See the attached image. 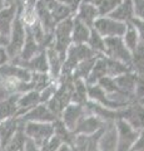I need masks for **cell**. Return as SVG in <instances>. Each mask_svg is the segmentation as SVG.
Returning a JSON list of instances; mask_svg holds the SVG:
<instances>
[{"instance_id":"1","label":"cell","mask_w":144,"mask_h":151,"mask_svg":"<svg viewBox=\"0 0 144 151\" xmlns=\"http://www.w3.org/2000/svg\"><path fill=\"white\" fill-rule=\"evenodd\" d=\"M99 55L88 44H70L67 50L65 59L62 65V73L60 74H73L74 68L80 63L82 60L92 58V57Z\"/></svg>"},{"instance_id":"2","label":"cell","mask_w":144,"mask_h":151,"mask_svg":"<svg viewBox=\"0 0 144 151\" xmlns=\"http://www.w3.org/2000/svg\"><path fill=\"white\" fill-rule=\"evenodd\" d=\"M72 30H73V17L67 18L64 20L57 23L53 32L54 39L52 45L59 53L63 62L65 59V54L69 45L72 44Z\"/></svg>"},{"instance_id":"3","label":"cell","mask_w":144,"mask_h":151,"mask_svg":"<svg viewBox=\"0 0 144 151\" xmlns=\"http://www.w3.org/2000/svg\"><path fill=\"white\" fill-rule=\"evenodd\" d=\"M25 37H26V25H25V23L23 22L20 13L18 10V14H16L15 19H14V23L11 27L10 35H9V43L5 47L6 53H8L10 60L19 55L23 45H24Z\"/></svg>"},{"instance_id":"4","label":"cell","mask_w":144,"mask_h":151,"mask_svg":"<svg viewBox=\"0 0 144 151\" xmlns=\"http://www.w3.org/2000/svg\"><path fill=\"white\" fill-rule=\"evenodd\" d=\"M23 130L26 139L31 140L39 147L54 135L53 122H23Z\"/></svg>"},{"instance_id":"5","label":"cell","mask_w":144,"mask_h":151,"mask_svg":"<svg viewBox=\"0 0 144 151\" xmlns=\"http://www.w3.org/2000/svg\"><path fill=\"white\" fill-rule=\"evenodd\" d=\"M114 124L117 130V151H131L139 135V130H135L123 119L115 120Z\"/></svg>"},{"instance_id":"6","label":"cell","mask_w":144,"mask_h":151,"mask_svg":"<svg viewBox=\"0 0 144 151\" xmlns=\"http://www.w3.org/2000/svg\"><path fill=\"white\" fill-rule=\"evenodd\" d=\"M104 44H105V53H104V55L109 57V58L120 60V62L131 65L132 53H131V50L125 47L122 37L104 38Z\"/></svg>"},{"instance_id":"7","label":"cell","mask_w":144,"mask_h":151,"mask_svg":"<svg viewBox=\"0 0 144 151\" xmlns=\"http://www.w3.org/2000/svg\"><path fill=\"white\" fill-rule=\"evenodd\" d=\"M93 28L103 38L123 37L127 29V23L118 22L110 17H98L93 24Z\"/></svg>"},{"instance_id":"8","label":"cell","mask_w":144,"mask_h":151,"mask_svg":"<svg viewBox=\"0 0 144 151\" xmlns=\"http://www.w3.org/2000/svg\"><path fill=\"white\" fill-rule=\"evenodd\" d=\"M88 98H89V101L95 102L105 108H109V110H119V108H123L125 106H128L131 102H133V101L120 102V101L113 100V98H110L108 94L105 93V91L98 83L88 86Z\"/></svg>"},{"instance_id":"9","label":"cell","mask_w":144,"mask_h":151,"mask_svg":"<svg viewBox=\"0 0 144 151\" xmlns=\"http://www.w3.org/2000/svg\"><path fill=\"white\" fill-rule=\"evenodd\" d=\"M105 126H106V121L100 119L99 116L94 115V113L88 112L79 120L75 129L73 131V134L74 135H80V134L82 135H92V134H94V132L99 131L100 129H104Z\"/></svg>"},{"instance_id":"10","label":"cell","mask_w":144,"mask_h":151,"mask_svg":"<svg viewBox=\"0 0 144 151\" xmlns=\"http://www.w3.org/2000/svg\"><path fill=\"white\" fill-rule=\"evenodd\" d=\"M88 112H89V110H88V107L85 105H79V103L70 102L63 110L60 120L63 121V124L65 125L68 130H70L73 132L79 120Z\"/></svg>"},{"instance_id":"11","label":"cell","mask_w":144,"mask_h":151,"mask_svg":"<svg viewBox=\"0 0 144 151\" xmlns=\"http://www.w3.org/2000/svg\"><path fill=\"white\" fill-rule=\"evenodd\" d=\"M123 120L131 124L135 130L144 129V103L133 101L127 107H124Z\"/></svg>"},{"instance_id":"12","label":"cell","mask_w":144,"mask_h":151,"mask_svg":"<svg viewBox=\"0 0 144 151\" xmlns=\"http://www.w3.org/2000/svg\"><path fill=\"white\" fill-rule=\"evenodd\" d=\"M11 63L20 65V67L30 70L31 73H48L49 72V64H48V57H46V50L41 49L38 54H35L33 58L29 60L21 62V60L13 59Z\"/></svg>"},{"instance_id":"13","label":"cell","mask_w":144,"mask_h":151,"mask_svg":"<svg viewBox=\"0 0 144 151\" xmlns=\"http://www.w3.org/2000/svg\"><path fill=\"white\" fill-rule=\"evenodd\" d=\"M104 130L105 127L92 135H75L73 144L74 151H99V140Z\"/></svg>"},{"instance_id":"14","label":"cell","mask_w":144,"mask_h":151,"mask_svg":"<svg viewBox=\"0 0 144 151\" xmlns=\"http://www.w3.org/2000/svg\"><path fill=\"white\" fill-rule=\"evenodd\" d=\"M58 117L54 115L48 108V106L45 103H39L38 106H35L34 108H31L30 111L25 112L24 115L19 116V120L21 122H54Z\"/></svg>"},{"instance_id":"15","label":"cell","mask_w":144,"mask_h":151,"mask_svg":"<svg viewBox=\"0 0 144 151\" xmlns=\"http://www.w3.org/2000/svg\"><path fill=\"white\" fill-rule=\"evenodd\" d=\"M23 122L19 117H10L4 121H0V149L4 151L9 141L15 135V132L21 127Z\"/></svg>"},{"instance_id":"16","label":"cell","mask_w":144,"mask_h":151,"mask_svg":"<svg viewBox=\"0 0 144 151\" xmlns=\"http://www.w3.org/2000/svg\"><path fill=\"white\" fill-rule=\"evenodd\" d=\"M16 14H18V3L16 1L10 4V5H5L0 10V34L9 38Z\"/></svg>"},{"instance_id":"17","label":"cell","mask_w":144,"mask_h":151,"mask_svg":"<svg viewBox=\"0 0 144 151\" xmlns=\"http://www.w3.org/2000/svg\"><path fill=\"white\" fill-rule=\"evenodd\" d=\"M113 78L117 83V86L120 88V91L127 94L132 101H134V89H135L138 73L134 72V70H129L127 73H123Z\"/></svg>"},{"instance_id":"18","label":"cell","mask_w":144,"mask_h":151,"mask_svg":"<svg viewBox=\"0 0 144 151\" xmlns=\"http://www.w3.org/2000/svg\"><path fill=\"white\" fill-rule=\"evenodd\" d=\"M40 102V92L39 91H28L25 93H20L18 97L16 105H18V117L24 115L25 112L30 111L31 108L38 106Z\"/></svg>"},{"instance_id":"19","label":"cell","mask_w":144,"mask_h":151,"mask_svg":"<svg viewBox=\"0 0 144 151\" xmlns=\"http://www.w3.org/2000/svg\"><path fill=\"white\" fill-rule=\"evenodd\" d=\"M99 151H117V130L114 121H106L105 130L99 140Z\"/></svg>"},{"instance_id":"20","label":"cell","mask_w":144,"mask_h":151,"mask_svg":"<svg viewBox=\"0 0 144 151\" xmlns=\"http://www.w3.org/2000/svg\"><path fill=\"white\" fill-rule=\"evenodd\" d=\"M40 50H41V48H40L39 43L35 40V38L33 37V34H31L30 29L26 25V37H25L24 45H23V48L20 50L19 55H18L16 58H14V59L21 60V62H25V60H29L30 58H33V57L35 54H38Z\"/></svg>"},{"instance_id":"21","label":"cell","mask_w":144,"mask_h":151,"mask_svg":"<svg viewBox=\"0 0 144 151\" xmlns=\"http://www.w3.org/2000/svg\"><path fill=\"white\" fill-rule=\"evenodd\" d=\"M74 17H75L77 19H79L80 22H83L85 25L92 28L93 24H94V22H95V19L99 17V14H98V10H96L94 4L82 3L80 5H79L78 10H77Z\"/></svg>"},{"instance_id":"22","label":"cell","mask_w":144,"mask_h":151,"mask_svg":"<svg viewBox=\"0 0 144 151\" xmlns=\"http://www.w3.org/2000/svg\"><path fill=\"white\" fill-rule=\"evenodd\" d=\"M18 97L19 93H11L6 98L0 101V121L10 117H18Z\"/></svg>"},{"instance_id":"23","label":"cell","mask_w":144,"mask_h":151,"mask_svg":"<svg viewBox=\"0 0 144 151\" xmlns=\"http://www.w3.org/2000/svg\"><path fill=\"white\" fill-rule=\"evenodd\" d=\"M46 50V57H48V64H49V76L53 81H58L62 73V65H63V59L57 50L54 49L53 45L48 47Z\"/></svg>"},{"instance_id":"24","label":"cell","mask_w":144,"mask_h":151,"mask_svg":"<svg viewBox=\"0 0 144 151\" xmlns=\"http://www.w3.org/2000/svg\"><path fill=\"white\" fill-rule=\"evenodd\" d=\"M108 17L115 19L118 22L128 23L134 18V10H133V1L132 0H122L120 4L111 12Z\"/></svg>"},{"instance_id":"25","label":"cell","mask_w":144,"mask_h":151,"mask_svg":"<svg viewBox=\"0 0 144 151\" xmlns=\"http://www.w3.org/2000/svg\"><path fill=\"white\" fill-rule=\"evenodd\" d=\"M90 35V28L85 25L75 17H73V30H72V43L73 44H87Z\"/></svg>"},{"instance_id":"26","label":"cell","mask_w":144,"mask_h":151,"mask_svg":"<svg viewBox=\"0 0 144 151\" xmlns=\"http://www.w3.org/2000/svg\"><path fill=\"white\" fill-rule=\"evenodd\" d=\"M104 76H106V62H105V55H99L96 58L94 65H93L92 72L88 76V78L85 79V82L88 86L90 84H96L100 78H103Z\"/></svg>"},{"instance_id":"27","label":"cell","mask_w":144,"mask_h":151,"mask_svg":"<svg viewBox=\"0 0 144 151\" xmlns=\"http://www.w3.org/2000/svg\"><path fill=\"white\" fill-rule=\"evenodd\" d=\"M74 81V89L72 94V102L79 103V105H85L89 101L88 98V84L82 78H73Z\"/></svg>"},{"instance_id":"28","label":"cell","mask_w":144,"mask_h":151,"mask_svg":"<svg viewBox=\"0 0 144 151\" xmlns=\"http://www.w3.org/2000/svg\"><path fill=\"white\" fill-rule=\"evenodd\" d=\"M98 84L104 89L105 93L108 94L110 98H111V96H118V97L124 98L125 101H132L131 98L127 96V94L120 91V88L117 86V83H115V81H114L113 77H109V76H104L103 78H100L99 81H98Z\"/></svg>"},{"instance_id":"29","label":"cell","mask_w":144,"mask_h":151,"mask_svg":"<svg viewBox=\"0 0 144 151\" xmlns=\"http://www.w3.org/2000/svg\"><path fill=\"white\" fill-rule=\"evenodd\" d=\"M105 62H106V76L109 77H117L123 73H127L129 70H133L129 64H125L120 60L109 58L105 55Z\"/></svg>"},{"instance_id":"30","label":"cell","mask_w":144,"mask_h":151,"mask_svg":"<svg viewBox=\"0 0 144 151\" xmlns=\"http://www.w3.org/2000/svg\"><path fill=\"white\" fill-rule=\"evenodd\" d=\"M54 135L58 136V137L62 140L63 144H67L69 146H72L73 147V144H74V137H75V135L73 134L70 130H68L65 125L63 124V121L60 119H57L54 122Z\"/></svg>"},{"instance_id":"31","label":"cell","mask_w":144,"mask_h":151,"mask_svg":"<svg viewBox=\"0 0 144 151\" xmlns=\"http://www.w3.org/2000/svg\"><path fill=\"white\" fill-rule=\"evenodd\" d=\"M122 38H123V42H124L125 47L131 50V53L139 45V43H140L138 32L135 29V27H134L131 22L127 23V29H125V33H124V35Z\"/></svg>"},{"instance_id":"32","label":"cell","mask_w":144,"mask_h":151,"mask_svg":"<svg viewBox=\"0 0 144 151\" xmlns=\"http://www.w3.org/2000/svg\"><path fill=\"white\" fill-rule=\"evenodd\" d=\"M99 55H95V57H92V58H88L82 60L80 63H78V65L73 70V78H82V79H85L88 78V76L92 72L93 69V65H94L96 58Z\"/></svg>"},{"instance_id":"33","label":"cell","mask_w":144,"mask_h":151,"mask_svg":"<svg viewBox=\"0 0 144 151\" xmlns=\"http://www.w3.org/2000/svg\"><path fill=\"white\" fill-rule=\"evenodd\" d=\"M88 45L99 55H104L105 53V44H104V38L101 37L94 28H90V35L88 39Z\"/></svg>"},{"instance_id":"34","label":"cell","mask_w":144,"mask_h":151,"mask_svg":"<svg viewBox=\"0 0 144 151\" xmlns=\"http://www.w3.org/2000/svg\"><path fill=\"white\" fill-rule=\"evenodd\" d=\"M131 67L134 72L144 73V44L143 43H139V45L132 52Z\"/></svg>"},{"instance_id":"35","label":"cell","mask_w":144,"mask_h":151,"mask_svg":"<svg viewBox=\"0 0 144 151\" xmlns=\"http://www.w3.org/2000/svg\"><path fill=\"white\" fill-rule=\"evenodd\" d=\"M25 141H26V136L24 134L23 125H21V127L15 132V135L9 141V144L6 145V147L4 149V151H23L24 150Z\"/></svg>"},{"instance_id":"36","label":"cell","mask_w":144,"mask_h":151,"mask_svg":"<svg viewBox=\"0 0 144 151\" xmlns=\"http://www.w3.org/2000/svg\"><path fill=\"white\" fill-rule=\"evenodd\" d=\"M122 0H95L94 5L98 10L99 17H108L117 8Z\"/></svg>"},{"instance_id":"37","label":"cell","mask_w":144,"mask_h":151,"mask_svg":"<svg viewBox=\"0 0 144 151\" xmlns=\"http://www.w3.org/2000/svg\"><path fill=\"white\" fill-rule=\"evenodd\" d=\"M50 13H52V17L54 19L55 24L59 23V22H62V20H64V19H67V18L74 17V14H73V12L70 10V9H69L67 5L62 4L60 1H58V4L52 9V10H50Z\"/></svg>"},{"instance_id":"38","label":"cell","mask_w":144,"mask_h":151,"mask_svg":"<svg viewBox=\"0 0 144 151\" xmlns=\"http://www.w3.org/2000/svg\"><path fill=\"white\" fill-rule=\"evenodd\" d=\"M62 144H63L62 140H60L58 136L53 135L52 137L46 141V142H44L43 145L40 146V150L41 151H57L60 147V145Z\"/></svg>"},{"instance_id":"39","label":"cell","mask_w":144,"mask_h":151,"mask_svg":"<svg viewBox=\"0 0 144 151\" xmlns=\"http://www.w3.org/2000/svg\"><path fill=\"white\" fill-rule=\"evenodd\" d=\"M144 98V73H138V79L134 89V101H140Z\"/></svg>"},{"instance_id":"40","label":"cell","mask_w":144,"mask_h":151,"mask_svg":"<svg viewBox=\"0 0 144 151\" xmlns=\"http://www.w3.org/2000/svg\"><path fill=\"white\" fill-rule=\"evenodd\" d=\"M132 1H133L134 18L144 20V0H132Z\"/></svg>"},{"instance_id":"41","label":"cell","mask_w":144,"mask_h":151,"mask_svg":"<svg viewBox=\"0 0 144 151\" xmlns=\"http://www.w3.org/2000/svg\"><path fill=\"white\" fill-rule=\"evenodd\" d=\"M132 24L135 27V29L139 34V39H140V43L144 44V20H140V19H137V18H133L131 20Z\"/></svg>"},{"instance_id":"42","label":"cell","mask_w":144,"mask_h":151,"mask_svg":"<svg viewBox=\"0 0 144 151\" xmlns=\"http://www.w3.org/2000/svg\"><path fill=\"white\" fill-rule=\"evenodd\" d=\"M131 151H144V129L139 130V135L133 144Z\"/></svg>"},{"instance_id":"43","label":"cell","mask_w":144,"mask_h":151,"mask_svg":"<svg viewBox=\"0 0 144 151\" xmlns=\"http://www.w3.org/2000/svg\"><path fill=\"white\" fill-rule=\"evenodd\" d=\"M58 1H60L62 4H64V5H67V6L73 12L74 15H75L78 8H79V5H80V4L83 3V0H58Z\"/></svg>"},{"instance_id":"44","label":"cell","mask_w":144,"mask_h":151,"mask_svg":"<svg viewBox=\"0 0 144 151\" xmlns=\"http://www.w3.org/2000/svg\"><path fill=\"white\" fill-rule=\"evenodd\" d=\"M23 151H41V150H40L39 146H36L31 140L26 139L25 145H24V150H23Z\"/></svg>"},{"instance_id":"45","label":"cell","mask_w":144,"mask_h":151,"mask_svg":"<svg viewBox=\"0 0 144 151\" xmlns=\"http://www.w3.org/2000/svg\"><path fill=\"white\" fill-rule=\"evenodd\" d=\"M8 62H10V59H9V55L6 53V49L4 48V47H0V65L5 64Z\"/></svg>"},{"instance_id":"46","label":"cell","mask_w":144,"mask_h":151,"mask_svg":"<svg viewBox=\"0 0 144 151\" xmlns=\"http://www.w3.org/2000/svg\"><path fill=\"white\" fill-rule=\"evenodd\" d=\"M8 43H9V38L8 37H4L3 34H0V47H5L8 45Z\"/></svg>"},{"instance_id":"47","label":"cell","mask_w":144,"mask_h":151,"mask_svg":"<svg viewBox=\"0 0 144 151\" xmlns=\"http://www.w3.org/2000/svg\"><path fill=\"white\" fill-rule=\"evenodd\" d=\"M57 151H74V149L72 147V146L67 145V144H62V145H60V147Z\"/></svg>"},{"instance_id":"48","label":"cell","mask_w":144,"mask_h":151,"mask_svg":"<svg viewBox=\"0 0 144 151\" xmlns=\"http://www.w3.org/2000/svg\"><path fill=\"white\" fill-rule=\"evenodd\" d=\"M5 6V0H0V10Z\"/></svg>"},{"instance_id":"49","label":"cell","mask_w":144,"mask_h":151,"mask_svg":"<svg viewBox=\"0 0 144 151\" xmlns=\"http://www.w3.org/2000/svg\"><path fill=\"white\" fill-rule=\"evenodd\" d=\"M139 102H142V103H144V98H143V100H140V101H139Z\"/></svg>"},{"instance_id":"50","label":"cell","mask_w":144,"mask_h":151,"mask_svg":"<svg viewBox=\"0 0 144 151\" xmlns=\"http://www.w3.org/2000/svg\"><path fill=\"white\" fill-rule=\"evenodd\" d=\"M0 151H1V149H0Z\"/></svg>"}]
</instances>
